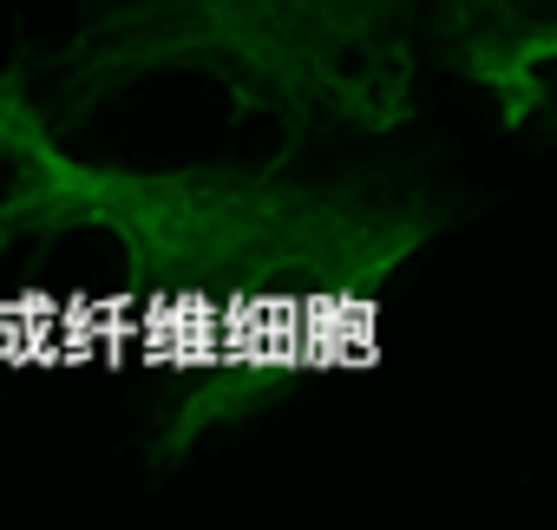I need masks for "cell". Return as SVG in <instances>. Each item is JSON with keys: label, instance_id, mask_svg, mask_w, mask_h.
Here are the masks:
<instances>
[{"label": "cell", "instance_id": "2", "mask_svg": "<svg viewBox=\"0 0 557 530\" xmlns=\"http://www.w3.org/2000/svg\"><path fill=\"white\" fill-rule=\"evenodd\" d=\"M420 0H73L47 53H21L40 118L73 138L119 92L190 73L230 118L283 144L381 138L420 99Z\"/></svg>", "mask_w": 557, "mask_h": 530}, {"label": "cell", "instance_id": "3", "mask_svg": "<svg viewBox=\"0 0 557 530\" xmlns=\"http://www.w3.org/2000/svg\"><path fill=\"white\" fill-rule=\"evenodd\" d=\"M420 60L485 92L505 131L550 112L557 0H420Z\"/></svg>", "mask_w": 557, "mask_h": 530}, {"label": "cell", "instance_id": "1", "mask_svg": "<svg viewBox=\"0 0 557 530\" xmlns=\"http://www.w3.org/2000/svg\"><path fill=\"white\" fill-rule=\"evenodd\" d=\"M446 223V197L381 177L79 157L40 118L21 53L0 66V255H53L73 236L112 249L151 354L177 374L151 439L158 471L361 367L387 289Z\"/></svg>", "mask_w": 557, "mask_h": 530}]
</instances>
